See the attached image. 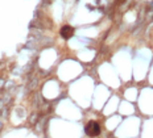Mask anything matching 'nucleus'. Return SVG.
Masks as SVG:
<instances>
[{"mask_svg":"<svg viewBox=\"0 0 153 138\" xmlns=\"http://www.w3.org/2000/svg\"><path fill=\"white\" fill-rule=\"evenodd\" d=\"M75 29L71 27V25H62V28L59 29V36H61L63 40H70L73 36H74Z\"/></svg>","mask_w":153,"mask_h":138,"instance_id":"obj_2","label":"nucleus"},{"mask_svg":"<svg viewBox=\"0 0 153 138\" xmlns=\"http://www.w3.org/2000/svg\"><path fill=\"white\" fill-rule=\"evenodd\" d=\"M85 133H86V136H88V137L100 136V133H102L100 124L98 123V121H94V120L88 121V123L86 124V126H85Z\"/></svg>","mask_w":153,"mask_h":138,"instance_id":"obj_1","label":"nucleus"},{"mask_svg":"<svg viewBox=\"0 0 153 138\" xmlns=\"http://www.w3.org/2000/svg\"><path fill=\"white\" fill-rule=\"evenodd\" d=\"M30 123H32V124H33V125H34V124H36V123H37V114H36V113H34V114H33V116H32V117H30Z\"/></svg>","mask_w":153,"mask_h":138,"instance_id":"obj_3","label":"nucleus"}]
</instances>
